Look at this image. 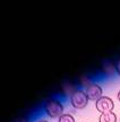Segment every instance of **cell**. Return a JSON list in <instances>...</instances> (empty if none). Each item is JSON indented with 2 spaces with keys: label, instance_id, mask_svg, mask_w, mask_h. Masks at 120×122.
Masks as SVG:
<instances>
[{
  "label": "cell",
  "instance_id": "1",
  "mask_svg": "<svg viewBox=\"0 0 120 122\" xmlns=\"http://www.w3.org/2000/svg\"><path fill=\"white\" fill-rule=\"evenodd\" d=\"M43 110L49 118L59 119L63 114V104L61 103L60 100L56 98V97H51L44 102Z\"/></svg>",
  "mask_w": 120,
  "mask_h": 122
},
{
  "label": "cell",
  "instance_id": "2",
  "mask_svg": "<svg viewBox=\"0 0 120 122\" xmlns=\"http://www.w3.org/2000/svg\"><path fill=\"white\" fill-rule=\"evenodd\" d=\"M71 106L76 110H83L89 104V97L86 95L85 91L83 89H76L69 97Z\"/></svg>",
  "mask_w": 120,
  "mask_h": 122
},
{
  "label": "cell",
  "instance_id": "3",
  "mask_svg": "<svg viewBox=\"0 0 120 122\" xmlns=\"http://www.w3.org/2000/svg\"><path fill=\"white\" fill-rule=\"evenodd\" d=\"M95 107H96V110L101 114L109 113V112H113L115 103H113L111 97H109V96H102L100 100H98L95 102Z\"/></svg>",
  "mask_w": 120,
  "mask_h": 122
},
{
  "label": "cell",
  "instance_id": "4",
  "mask_svg": "<svg viewBox=\"0 0 120 122\" xmlns=\"http://www.w3.org/2000/svg\"><path fill=\"white\" fill-rule=\"evenodd\" d=\"M85 93L89 97V100L96 102L103 96V88L98 83H91L85 87Z\"/></svg>",
  "mask_w": 120,
  "mask_h": 122
},
{
  "label": "cell",
  "instance_id": "5",
  "mask_svg": "<svg viewBox=\"0 0 120 122\" xmlns=\"http://www.w3.org/2000/svg\"><path fill=\"white\" fill-rule=\"evenodd\" d=\"M118 118L115 112H109V113L100 114L99 117V122H117Z\"/></svg>",
  "mask_w": 120,
  "mask_h": 122
},
{
  "label": "cell",
  "instance_id": "6",
  "mask_svg": "<svg viewBox=\"0 0 120 122\" xmlns=\"http://www.w3.org/2000/svg\"><path fill=\"white\" fill-rule=\"evenodd\" d=\"M102 69H103V72L105 75H109V76H111V75H113L115 72H117L116 63H113L111 61H105V62L103 63Z\"/></svg>",
  "mask_w": 120,
  "mask_h": 122
},
{
  "label": "cell",
  "instance_id": "7",
  "mask_svg": "<svg viewBox=\"0 0 120 122\" xmlns=\"http://www.w3.org/2000/svg\"><path fill=\"white\" fill-rule=\"evenodd\" d=\"M58 122H75V118L70 113H63L58 119Z\"/></svg>",
  "mask_w": 120,
  "mask_h": 122
},
{
  "label": "cell",
  "instance_id": "8",
  "mask_svg": "<svg viewBox=\"0 0 120 122\" xmlns=\"http://www.w3.org/2000/svg\"><path fill=\"white\" fill-rule=\"evenodd\" d=\"M116 71H117V74L120 76V59L117 60V62H116Z\"/></svg>",
  "mask_w": 120,
  "mask_h": 122
},
{
  "label": "cell",
  "instance_id": "9",
  "mask_svg": "<svg viewBox=\"0 0 120 122\" xmlns=\"http://www.w3.org/2000/svg\"><path fill=\"white\" fill-rule=\"evenodd\" d=\"M17 122H30V121H28L27 119H25V118H24V119H21V120H18Z\"/></svg>",
  "mask_w": 120,
  "mask_h": 122
},
{
  "label": "cell",
  "instance_id": "10",
  "mask_svg": "<svg viewBox=\"0 0 120 122\" xmlns=\"http://www.w3.org/2000/svg\"><path fill=\"white\" fill-rule=\"evenodd\" d=\"M36 122H49L48 120H44V119H40V120H37Z\"/></svg>",
  "mask_w": 120,
  "mask_h": 122
},
{
  "label": "cell",
  "instance_id": "11",
  "mask_svg": "<svg viewBox=\"0 0 120 122\" xmlns=\"http://www.w3.org/2000/svg\"><path fill=\"white\" fill-rule=\"evenodd\" d=\"M117 97H118V101L120 102V91L118 92V94H117Z\"/></svg>",
  "mask_w": 120,
  "mask_h": 122
},
{
  "label": "cell",
  "instance_id": "12",
  "mask_svg": "<svg viewBox=\"0 0 120 122\" xmlns=\"http://www.w3.org/2000/svg\"><path fill=\"white\" fill-rule=\"evenodd\" d=\"M85 122H86V121H85Z\"/></svg>",
  "mask_w": 120,
  "mask_h": 122
}]
</instances>
